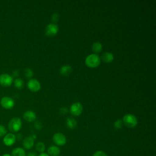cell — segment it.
Here are the masks:
<instances>
[{
	"instance_id": "obj_1",
	"label": "cell",
	"mask_w": 156,
	"mask_h": 156,
	"mask_svg": "<svg viewBox=\"0 0 156 156\" xmlns=\"http://www.w3.org/2000/svg\"><path fill=\"white\" fill-rule=\"evenodd\" d=\"M85 63L89 68H96L100 65L101 58L97 54H91L85 58Z\"/></svg>"
},
{
	"instance_id": "obj_2",
	"label": "cell",
	"mask_w": 156,
	"mask_h": 156,
	"mask_svg": "<svg viewBox=\"0 0 156 156\" xmlns=\"http://www.w3.org/2000/svg\"><path fill=\"white\" fill-rule=\"evenodd\" d=\"M122 122L129 128H134L138 124V119L134 115L128 113L124 116Z\"/></svg>"
},
{
	"instance_id": "obj_3",
	"label": "cell",
	"mask_w": 156,
	"mask_h": 156,
	"mask_svg": "<svg viewBox=\"0 0 156 156\" xmlns=\"http://www.w3.org/2000/svg\"><path fill=\"white\" fill-rule=\"evenodd\" d=\"M22 127L21 120L19 118H13L9 122V129L12 132H18Z\"/></svg>"
},
{
	"instance_id": "obj_4",
	"label": "cell",
	"mask_w": 156,
	"mask_h": 156,
	"mask_svg": "<svg viewBox=\"0 0 156 156\" xmlns=\"http://www.w3.org/2000/svg\"><path fill=\"white\" fill-rule=\"evenodd\" d=\"M70 113L73 116H79L83 111V105L79 102L73 103L69 108Z\"/></svg>"
},
{
	"instance_id": "obj_5",
	"label": "cell",
	"mask_w": 156,
	"mask_h": 156,
	"mask_svg": "<svg viewBox=\"0 0 156 156\" xmlns=\"http://www.w3.org/2000/svg\"><path fill=\"white\" fill-rule=\"evenodd\" d=\"M58 32V27L55 23H50L48 24L45 28V34L47 36L52 37L55 35Z\"/></svg>"
},
{
	"instance_id": "obj_6",
	"label": "cell",
	"mask_w": 156,
	"mask_h": 156,
	"mask_svg": "<svg viewBox=\"0 0 156 156\" xmlns=\"http://www.w3.org/2000/svg\"><path fill=\"white\" fill-rule=\"evenodd\" d=\"M54 143L57 146H63L66 143V136L62 133H55L52 136Z\"/></svg>"
},
{
	"instance_id": "obj_7",
	"label": "cell",
	"mask_w": 156,
	"mask_h": 156,
	"mask_svg": "<svg viewBox=\"0 0 156 156\" xmlns=\"http://www.w3.org/2000/svg\"><path fill=\"white\" fill-rule=\"evenodd\" d=\"M27 87L28 88L33 92H37L39 91L41 88V85L39 81L36 79H31L27 82Z\"/></svg>"
},
{
	"instance_id": "obj_8",
	"label": "cell",
	"mask_w": 156,
	"mask_h": 156,
	"mask_svg": "<svg viewBox=\"0 0 156 156\" xmlns=\"http://www.w3.org/2000/svg\"><path fill=\"white\" fill-rule=\"evenodd\" d=\"M1 104L4 108L10 109L13 107L15 102L9 96H4L1 99Z\"/></svg>"
},
{
	"instance_id": "obj_9",
	"label": "cell",
	"mask_w": 156,
	"mask_h": 156,
	"mask_svg": "<svg viewBox=\"0 0 156 156\" xmlns=\"http://www.w3.org/2000/svg\"><path fill=\"white\" fill-rule=\"evenodd\" d=\"M13 82V78L7 74H2L0 75V85L4 87H9L11 85Z\"/></svg>"
},
{
	"instance_id": "obj_10",
	"label": "cell",
	"mask_w": 156,
	"mask_h": 156,
	"mask_svg": "<svg viewBox=\"0 0 156 156\" xmlns=\"http://www.w3.org/2000/svg\"><path fill=\"white\" fill-rule=\"evenodd\" d=\"M15 141H16V136L12 133L5 134L3 138V142L4 144L7 146H12L15 143Z\"/></svg>"
},
{
	"instance_id": "obj_11",
	"label": "cell",
	"mask_w": 156,
	"mask_h": 156,
	"mask_svg": "<svg viewBox=\"0 0 156 156\" xmlns=\"http://www.w3.org/2000/svg\"><path fill=\"white\" fill-rule=\"evenodd\" d=\"M36 117H37L36 114L34 112H33L32 110H27V111L25 112L23 115L24 119L29 122L34 121L36 119Z\"/></svg>"
},
{
	"instance_id": "obj_12",
	"label": "cell",
	"mask_w": 156,
	"mask_h": 156,
	"mask_svg": "<svg viewBox=\"0 0 156 156\" xmlns=\"http://www.w3.org/2000/svg\"><path fill=\"white\" fill-rule=\"evenodd\" d=\"M60 154V149L57 146H51L48 149V154L49 156H58Z\"/></svg>"
},
{
	"instance_id": "obj_13",
	"label": "cell",
	"mask_w": 156,
	"mask_h": 156,
	"mask_svg": "<svg viewBox=\"0 0 156 156\" xmlns=\"http://www.w3.org/2000/svg\"><path fill=\"white\" fill-rule=\"evenodd\" d=\"M23 147L26 149H31L34 144V139L32 138V136L26 137L23 140Z\"/></svg>"
},
{
	"instance_id": "obj_14",
	"label": "cell",
	"mask_w": 156,
	"mask_h": 156,
	"mask_svg": "<svg viewBox=\"0 0 156 156\" xmlns=\"http://www.w3.org/2000/svg\"><path fill=\"white\" fill-rule=\"evenodd\" d=\"M101 58L105 63H110L113 60L114 55L112 52H105L102 54Z\"/></svg>"
},
{
	"instance_id": "obj_15",
	"label": "cell",
	"mask_w": 156,
	"mask_h": 156,
	"mask_svg": "<svg viewBox=\"0 0 156 156\" xmlns=\"http://www.w3.org/2000/svg\"><path fill=\"white\" fill-rule=\"evenodd\" d=\"M72 72V67L70 65H66L60 68V73L62 76H68Z\"/></svg>"
},
{
	"instance_id": "obj_16",
	"label": "cell",
	"mask_w": 156,
	"mask_h": 156,
	"mask_svg": "<svg viewBox=\"0 0 156 156\" xmlns=\"http://www.w3.org/2000/svg\"><path fill=\"white\" fill-rule=\"evenodd\" d=\"M10 155L11 156H26V152L23 148L16 147L12 151Z\"/></svg>"
},
{
	"instance_id": "obj_17",
	"label": "cell",
	"mask_w": 156,
	"mask_h": 156,
	"mask_svg": "<svg viewBox=\"0 0 156 156\" xmlns=\"http://www.w3.org/2000/svg\"><path fill=\"white\" fill-rule=\"evenodd\" d=\"M91 49L94 52V54H97L100 52L102 49V44L99 41H96L93 43L91 46Z\"/></svg>"
},
{
	"instance_id": "obj_18",
	"label": "cell",
	"mask_w": 156,
	"mask_h": 156,
	"mask_svg": "<svg viewBox=\"0 0 156 156\" xmlns=\"http://www.w3.org/2000/svg\"><path fill=\"white\" fill-rule=\"evenodd\" d=\"M66 124L68 128L70 129H74L77 126V122L73 118H68L66 120Z\"/></svg>"
},
{
	"instance_id": "obj_19",
	"label": "cell",
	"mask_w": 156,
	"mask_h": 156,
	"mask_svg": "<svg viewBox=\"0 0 156 156\" xmlns=\"http://www.w3.org/2000/svg\"><path fill=\"white\" fill-rule=\"evenodd\" d=\"M35 149L36 150L39 152H43L45 150V145L44 144V143L41 142V141H40V142H38L37 144H36V146H35Z\"/></svg>"
},
{
	"instance_id": "obj_20",
	"label": "cell",
	"mask_w": 156,
	"mask_h": 156,
	"mask_svg": "<svg viewBox=\"0 0 156 156\" xmlns=\"http://www.w3.org/2000/svg\"><path fill=\"white\" fill-rule=\"evenodd\" d=\"M14 85H15V87L16 88H17L18 89H21V88H23V85H24L23 80L20 78H17L15 80Z\"/></svg>"
},
{
	"instance_id": "obj_21",
	"label": "cell",
	"mask_w": 156,
	"mask_h": 156,
	"mask_svg": "<svg viewBox=\"0 0 156 156\" xmlns=\"http://www.w3.org/2000/svg\"><path fill=\"white\" fill-rule=\"evenodd\" d=\"M122 121L121 119H117L115 121L114 123V127L116 129H120L122 127Z\"/></svg>"
},
{
	"instance_id": "obj_22",
	"label": "cell",
	"mask_w": 156,
	"mask_h": 156,
	"mask_svg": "<svg viewBox=\"0 0 156 156\" xmlns=\"http://www.w3.org/2000/svg\"><path fill=\"white\" fill-rule=\"evenodd\" d=\"M24 74L26 77L31 78L34 75V73L31 69L27 68V69H26V70L24 71Z\"/></svg>"
},
{
	"instance_id": "obj_23",
	"label": "cell",
	"mask_w": 156,
	"mask_h": 156,
	"mask_svg": "<svg viewBox=\"0 0 156 156\" xmlns=\"http://www.w3.org/2000/svg\"><path fill=\"white\" fill-rule=\"evenodd\" d=\"M59 20V14L57 13H54L51 16V20L53 22V23H57Z\"/></svg>"
},
{
	"instance_id": "obj_24",
	"label": "cell",
	"mask_w": 156,
	"mask_h": 156,
	"mask_svg": "<svg viewBox=\"0 0 156 156\" xmlns=\"http://www.w3.org/2000/svg\"><path fill=\"white\" fill-rule=\"evenodd\" d=\"M7 133V130L6 128L2 126V125H0V137L4 136Z\"/></svg>"
},
{
	"instance_id": "obj_25",
	"label": "cell",
	"mask_w": 156,
	"mask_h": 156,
	"mask_svg": "<svg viewBox=\"0 0 156 156\" xmlns=\"http://www.w3.org/2000/svg\"><path fill=\"white\" fill-rule=\"evenodd\" d=\"M93 156H107V155L104 152L102 151H98L93 154Z\"/></svg>"
},
{
	"instance_id": "obj_26",
	"label": "cell",
	"mask_w": 156,
	"mask_h": 156,
	"mask_svg": "<svg viewBox=\"0 0 156 156\" xmlns=\"http://www.w3.org/2000/svg\"><path fill=\"white\" fill-rule=\"evenodd\" d=\"M68 108L66 107H62L60 109V113L62 114V115H65L68 113Z\"/></svg>"
},
{
	"instance_id": "obj_27",
	"label": "cell",
	"mask_w": 156,
	"mask_h": 156,
	"mask_svg": "<svg viewBox=\"0 0 156 156\" xmlns=\"http://www.w3.org/2000/svg\"><path fill=\"white\" fill-rule=\"evenodd\" d=\"M35 127L38 129V130H40L42 128V124L40 122V121H36L35 122Z\"/></svg>"
},
{
	"instance_id": "obj_28",
	"label": "cell",
	"mask_w": 156,
	"mask_h": 156,
	"mask_svg": "<svg viewBox=\"0 0 156 156\" xmlns=\"http://www.w3.org/2000/svg\"><path fill=\"white\" fill-rule=\"evenodd\" d=\"M27 156H37V154L35 152H30Z\"/></svg>"
},
{
	"instance_id": "obj_29",
	"label": "cell",
	"mask_w": 156,
	"mask_h": 156,
	"mask_svg": "<svg viewBox=\"0 0 156 156\" xmlns=\"http://www.w3.org/2000/svg\"><path fill=\"white\" fill-rule=\"evenodd\" d=\"M38 156H49V155L48 154H46V153H44V152H42V153L40 154Z\"/></svg>"
},
{
	"instance_id": "obj_30",
	"label": "cell",
	"mask_w": 156,
	"mask_h": 156,
	"mask_svg": "<svg viewBox=\"0 0 156 156\" xmlns=\"http://www.w3.org/2000/svg\"><path fill=\"white\" fill-rule=\"evenodd\" d=\"M2 156H11V155L10 154H5Z\"/></svg>"
}]
</instances>
